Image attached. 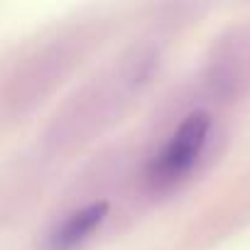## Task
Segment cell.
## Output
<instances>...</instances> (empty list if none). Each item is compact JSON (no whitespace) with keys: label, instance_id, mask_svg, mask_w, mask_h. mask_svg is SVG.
Listing matches in <instances>:
<instances>
[{"label":"cell","instance_id":"obj_1","mask_svg":"<svg viewBox=\"0 0 250 250\" xmlns=\"http://www.w3.org/2000/svg\"><path fill=\"white\" fill-rule=\"evenodd\" d=\"M162 66V44L160 42H140L123 52L103 74H98L91 83H86L74 101L57 115L49 143L57 147L79 145L91 140L96 133L105 130L115 118L128 110L143 91L152 83Z\"/></svg>","mask_w":250,"mask_h":250},{"label":"cell","instance_id":"obj_2","mask_svg":"<svg viewBox=\"0 0 250 250\" xmlns=\"http://www.w3.org/2000/svg\"><path fill=\"white\" fill-rule=\"evenodd\" d=\"M213 138V118L208 110H191L184 115L162 147L147 160L145 184L155 194H167L182 187L201 165Z\"/></svg>","mask_w":250,"mask_h":250},{"label":"cell","instance_id":"obj_3","mask_svg":"<svg viewBox=\"0 0 250 250\" xmlns=\"http://www.w3.org/2000/svg\"><path fill=\"white\" fill-rule=\"evenodd\" d=\"M110 213L108 201H88L59 218L44 240V250H83Z\"/></svg>","mask_w":250,"mask_h":250}]
</instances>
